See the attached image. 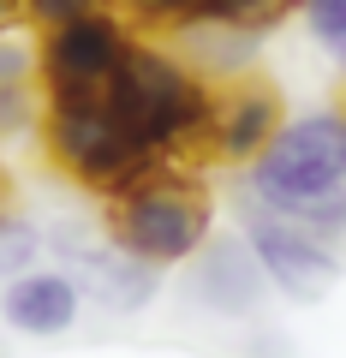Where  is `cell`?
<instances>
[{"label": "cell", "mask_w": 346, "mask_h": 358, "mask_svg": "<svg viewBox=\"0 0 346 358\" xmlns=\"http://www.w3.org/2000/svg\"><path fill=\"white\" fill-rule=\"evenodd\" d=\"M215 84L192 54L138 36L126 66L108 84V102L138 138V150L161 167H203L215 138Z\"/></svg>", "instance_id": "cell-1"}, {"label": "cell", "mask_w": 346, "mask_h": 358, "mask_svg": "<svg viewBox=\"0 0 346 358\" xmlns=\"http://www.w3.org/2000/svg\"><path fill=\"white\" fill-rule=\"evenodd\" d=\"M239 197L322 233L346 251V108L287 114L269 150L239 173Z\"/></svg>", "instance_id": "cell-2"}, {"label": "cell", "mask_w": 346, "mask_h": 358, "mask_svg": "<svg viewBox=\"0 0 346 358\" xmlns=\"http://www.w3.org/2000/svg\"><path fill=\"white\" fill-rule=\"evenodd\" d=\"M102 209H108L102 215L108 239L155 268L192 263L215 233V192L203 185L197 167H150L138 185L108 197Z\"/></svg>", "instance_id": "cell-3"}, {"label": "cell", "mask_w": 346, "mask_h": 358, "mask_svg": "<svg viewBox=\"0 0 346 358\" xmlns=\"http://www.w3.org/2000/svg\"><path fill=\"white\" fill-rule=\"evenodd\" d=\"M36 138L48 150V162L72 179L78 192L102 197V203L120 197L126 185H138L150 167H161L138 150V138L126 131V120L108 102V90L102 96H48Z\"/></svg>", "instance_id": "cell-4"}, {"label": "cell", "mask_w": 346, "mask_h": 358, "mask_svg": "<svg viewBox=\"0 0 346 358\" xmlns=\"http://www.w3.org/2000/svg\"><path fill=\"white\" fill-rule=\"evenodd\" d=\"M42 233H48V257L60 268H72V281L84 287L90 310H102V317H138V310L155 305L161 268L143 263V257H131L126 245H114L102 221L60 215L54 227H42Z\"/></svg>", "instance_id": "cell-5"}, {"label": "cell", "mask_w": 346, "mask_h": 358, "mask_svg": "<svg viewBox=\"0 0 346 358\" xmlns=\"http://www.w3.org/2000/svg\"><path fill=\"white\" fill-rule=\"evenodd\" d=\"M131 42H138V24H131L120 6L84 13V18L54 24V30H36L42 96H102V90L114 84V72L126 66Z\"/></svg>", "instance_id": "cell-6"}, {"label": "cell", "mask_w": 346, "mask_h": 358, "mask_svg": "<svg viewBox=\"0 0 346 358\" xmlns=\"http://www.w3.org/2000/svg\"><path fill=\"white\" fill-rule=\"evenodd\" d=\"M239 233L251 239L269 287L281 299H293V305H322V299L340 287V275H346L340 245H329L322 233L298 227V221L275 215V209L251 203V197H239Z\"/></svg>", "instance_id": "cell-7"}, {"label": "cell", "mask_w": 346, "mask_h": 358, "mask_svg": "<svg viewBox=\"0 0 346 358\" xmlns=\"http://www.w3.org/2000/svg\"><path fill=\"white\" fill-rule=\"evenodd\" d=\"M185 299L221 322H257L275 287L245 233H209V245L185 263Z\"/></svg>", "instance_id": "cell-8"}, {"label": "cell", "mask_w": 346, "mask_h": 358, "mask_svg": "<svg viewBox=\"0 0 346 358\" xmlns=\"http://www.w3.org/2000/svg\"><path fill=\"white\" fill-rule=\"evenodd\" d=\"M287 126V102L263 72H233L215 84V138H209V162L251 167L269 150V138Z\"/></svg>", "instance_id": "cell-9"}, {"label": "cell", "mask_w": 346, "mask_h": 358, "mask_svg": "<svg viewBox=\"0 0 346 358\" xmlns=\"http://www.w3.org/2000/svg\"><path fill=\"white\" fill-rule=\"evenodd\" d=\"M84 310H90V299L72 281V268H60V263H48V268L36 263L18 281L0 287V329L18 334V341H66V334H78Z\"/></svg>", "instance_id": "cell-10"}, {"label": "cell", "mask_w": 346, "mask_h": 358, "mask_svg": "<svg viewBox=\"0 0 346 358\" xmlns=\"http://www.w3.org/2000/svg\"><path fill=\"white\" fill-rule=\"evenodd\" d=\"M42 251H48V233H42V221L18 215V209H0V287L18 281L24 268H36Z\"/></svg>", "instance_id": "cell-11"}, {"label": "cell", "mask_w": 346, "mask_h": 358, "mask_svg": "<svg viewBox=\"0 0 346 358\" xmlns=\"http://www.w3.org/2000/svg\"><path fill=\"white\" fill-rule=\"evenodd\" d=\"M114 6H120L138 30H173V36H180L185 24L215 18V0H114Z\"/></svg>", "instance_id": "cell-12"}, {"label": "cell", "mask_w": 346, "mask_h": 358, "mask_svg": "<svg viewBox=\"0 0 346 358\" xmlns=\"http://www.w3.org/2000/svg\"><path fill=\"white\" fill-rule=\"evenodd\" d=\"M298 13V0H215V24H233V30H251V36H269L275 24Z\"/></svg>", "instance_id": "cell-13"}, {"label": "cell", "mask_w": 346, "mask_h": 358, "mask_svg": "<svg viewBox=\"0 0 346 358\" xmlns=\"http://www.w3.org/2000/svg\"><path fill=\"white\" fill-rule=\"evenodd\" d=\"M298 18H305V36L317 48L329 54L346 48V0H298Z\"/></svg>", "instance_id": "cell-14"}, {"label": "cell", "mask_w": 346, "mask_h": 358, "mask_svg": "<svg viewBox=\"0 0 346 358\" xmlns=\"http://www.w3.org/2000/svg\"><path fill=\"white\" fill-rule=\"evenodd\" d=\"M114 0H24V24L30 30H54V24H72L84 13H102Z\"/></svg>", "instance_id": "cell-15"}, {"label": "cell", "mask_w": 346, "mask_h": 358, "mask_svg": "<svg viewBox=\"0 0 346 358\" xmlns=\"http://www.w3.org/2000/svg\"><path fill=\"white\" fill-rule=\"evenodd\" d=\"M239 358H298V346H293V334L269 329V322H251V334H245Z\"/></svg>", "instance_id": "cell-16"}, {"label": "cell", "mask_w": 346, "mask_h": 358, "mask_svg": "<svg viewBox=\"0 0 346 358\" xmlns=\"http://www.w3.org/2000/svg\"><path fill=\"white\" fill-rule=\"evenodd\" d=\"M18 78H36V42L0 36V90L18 84Z\"/></svg>", "instance_id": "cell-17"}, {"label": "cell", "mask_w": 346, "mask_h": 358, "mask_svg": "<svg viewBox=\"0 0 346 358\" xmlns=\"http://www.w3.org/2000/svg\"><path fill=\"white\" fill-rule=\"evenodd\" d=\"M24 24V0H0V36H13Z\"/></svg>", "instance_id": "cell-18"}, {"label": "cell", "mask_w": 346, "mask_h": 358, "mask_svg": "<svg viewBox=\"0 0 346 358\" xmlns=\"http://www.w3.org/2000/svg\"><path fill=\"white\" fill-rule=\"evenodd\" d=\"M334 60H340V72H346V48H340V54H334Z\"/></svg>", "instance_id": "cell-19"}]
</instances>
